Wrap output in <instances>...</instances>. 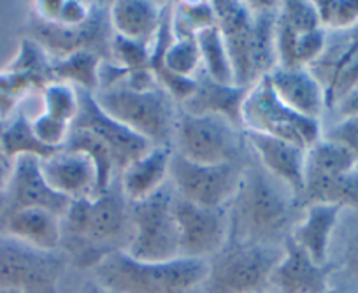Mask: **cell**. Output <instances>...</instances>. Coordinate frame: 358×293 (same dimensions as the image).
<instances>
[{"label":"cell","instance_id":"cell-11","mask_svg":"<svg viewBox=\"0 0 358 293\" xmlns=\"http://www.w3.org/2000/svg\"><path fill=\"white\" fill-rule=\"evenodd\" d=\"M179 258L211 260L229 244L230 218L225 209H209L176 197Z\"/></svg>","mask_w":358,"mask_h":293},{"label":"cell","instance_id":"cell-19","mask_svg":"<svg viewBox=\"0 0 358 293\" xmlns=\"http://www.w3.org/2000/svg\"><path fill=\"white\" fill-rule=\"evenodd\" d=\"M267 79L283 104L306 118L320 120L325 108V93L309 69L276 67Z\"/></svg>","mask_w":358,"mask_h":293},{"label":"cell","instance_id":"cell-18","mask_svg":"<svg viewBox=\"0 0 358 293\" xmlns=\"http://www.w3.org/2000/svg\"><path fill=\"white\" fill-rule=\"evenodd\" d=\"M195 92L181 104V111L195 116H220L243 130V104L250 86L222 85L204 71L195 76Z\"/></svg>","mask_w":358,"mask_h":293},{"label":"cell","instance_id":"cell-12","mask_svg":"<svg viewBox=\"0 0 358 293\" xmlns=\"http://www.w3.org/2000/svg\"><path fill=\"white\" fill-rule=\"evenodd\" d=\"M71 201L55 192L41 171V160L20 157L11 164V176L0 195V218L20 209H46L64 218Z\"/></svg>","mask_w":358,"mask_h":293},{"label":"cell","instance_id":"cell-33","mask_svg":"<svg viewBox=\"0 0 358 293\" xmlns=\"http://www.w3.org/2000/svg\"><path fill=\"white\" fill-rule=\"evenodd\" d=\"M323 30H353L358 27V0H318L315 2Z\"/></svg>","mask_w":358,"mask_h":293},{"label":"cell","instance_id":"cell-7","mask_svg":"<svg viewBox=\"0 0 358 293\" xmlns=\"http://www.w3.org/2000/svg\"><path fill=\"white\" fill-rule=\"evenodd\" d=\"M174 201L171 190L164 186L146 201L130 204L134 230L127 255L141 262H171L179 258Z\"/></svg>","mask_w":358,"mask_h":293},{"label":"cell","instance_id":"cell-2","mask_svg":"<svg viewBox=\"0 0 358 293\" xmlns=\"http://www.w3.org/2000/svg\"><path fill=\"white\" fill-rule=\"evenodd\" d=\"M281 183L258 167L244 169L236 197L230 202L232 243L276 246L285 243L304 215L295 195H285Z\"/></svg>","mask_w":358,"mask_h":293},{"label":"cell","instance_id":"cell-22","mask_svg":"<svg viewBox=\"0 0 358 293\" xmlns=\"http://www.w3.org/2000/svg\"><path fill=\"white\" fill-rule=\"evenodd\" d=\"M109 23L115 36L153 44L164 16V4L150 0H116L109 4Z\"/></svg>","mask_w":358,"mask_h":293},{"label":"cell","instance_id":"cell-35","mask_svg":"<svg viewBox=\"0 0 358 293\" xmlns=\"http://www.w3.org/2000/svg\"><path fill=\"white\" fill-rule=\"evenodd\" d=\"M71 123L58 120L55 116L43 113L32 120V130L36 134L37 139L50 150H64L65 143H67L69 136H71Z\"/></svg>","mask_w":358,"mask_h":293},{"label":"cell","instance_id":"cell-40","mask_svg":"<svg viewBox=\"0 0 358 293\" xmlns=\"http://www.w3.org/2000/svg\"><path fill=\"white\" fill-rule=\"evenodd\" d=\"M11 176V164H0V195L4 193Z\"/></svg>","mask_w":358,"mask_h":293},{"label":"cell","instance_id":"cell-41","mask_svg":"<svg viewBox=\"0 0 358 293\" xmlns=\"http://www.w3.org/2000/svg\"><path fill=\"white\" fill-rule=\"evenodd\" d=\"M4 127H6V122L4 120H0V164H9L8 158H6L4 155V150H2V132H4Z\"/></svg>","mask_w":358,"mask_h":293},{"label":"cell","instance_id":"cell-31","mask_svg":"<svg viewBox=\"0 0 358 293\" xmlns=\"http://www.w3.org/2000/svg\"><path fill=\"white\" fill-rule=\"evenodd\" d=\"M111 58H113V64L125 72V78L151 71L150 44L137 43V41H130V39H125V37H120L113 34Z\"/></svg>","mask_w":358,"mask_h":293},{"label":"cell","instance_id":"cell-4","mask_svg":"<svg viewBox=\"0 0 358 293\" xmlns=\"http://www.w3.org/2000/svg\"><path fill=\"white\" fill-rule=\"evenodd\" d=\"M97 104L111 118L143 137L151 146H171L174 143L178 115L174 99L160 86L136 90L120 81L94 93Z\"/></svg>","mask_w":358,"mask_h":293},{"label":"cell","instance_id":"cell-36","mask_svg":"<svg viewBox=\"0 0 358 293\" xmlns=\"http://www.w3.org/2000/svg\"><path fill=\"white\" fill-rule=\"evenodd\" d=\"M327 139L346 148L358 164V116H348L341 120L336 127L329 130Z\"/></svg>","mask_w":358,"mask_h":293},{"label":"cell","instance_id":"cell-24","mask_svg":"<svg viewBox=\"0 0 358 293\" xmlns=\"http://www.w3.org/2000/svg\"><path fill=\"white\" fill-rule=\"evenodd\" d=\"M297 201L302 208L327 204L341 209H358V167L334 178L309 179Z\"/></svg>","mask_w":358,"mask_h":293},{"label":"cell","instance_id":"cell-21","mask_svg":"<svg viewBox=\"0 0 358 293\" xmlns=\"http://www.w3.org/2000/svg\"><path fill=\"white\" fill-rule=\"evenodd\" d=\"M0 236L43 251L62 246V218L46 209H20L0 218Z\"/></svg>","mask_w":358,"mask_h":293},{"label":"cell","instance_id":"cell-25","mask_svg":"<svg viewBox=\"0 0 358 293\" xmlns=\"http://www.w3.org/2000/svg\"><path fill=\"white\" fill-rule=\"evenodd\" d=\"M102 58L94 51H76L64 58L53 60V81L67 83L81 92L97 93L101 86Z\"/></svg>","mask_w":358,"mask_h":293},{"label":"cell","instance_id":"cell-34","mask_svg":"<svg viewBox=\"0 0 358 293\" xmlns=\"http://www.w3.org/2000/svg\"><path fill=\"white\" fill-rule=\"evenodd\" d=\"M30 90H41L30 76L11 71V69L0 72V120L6 122L16 104Z\"/></svg>","mask_w":358,"mask_h":293},{"label":"cell","instance_id":"cell-38","mask_svg":"<svg viewBox=\"0 0 358 293\" xmlns=\"http://www.w3.org/2000/svg\"><path fill=\"white\" fill-rule=\"evenodd\" d=\"M336 109L343 118H348V116H358V86L344 97L343 101L336 106Z\"/></svg>","mask_w":358,"mask_h":293},{"label":"cell","instance_id":"cell-23","mask_svg":"<svg viewBox=\"0 0 358 293\" xmlns=\"http://www.w3.org/2000/svg\"><path fill=\"white\" fill-rule=\"evenodd\" d=\"M343 209L337 206H306L304 215L290 234V239L302 248L316 264H327L329 244Z\"/></svg>","mask_w":358,"mask_h":293},{"label":"cell","instance_id":"cell-8","mask_svg":"<svg viewBox=\"0 0 358 293\" xmlns=\"http://www.w3.org/2000/svg\"><path fill=\"white\" fill-rule=\"evenodd\" d=\"M60 251H43L0 236V293H60L67 267Z\"/></svg>","mask_w":358,"mask_h":293},{"label":"cell","instance_id":"cell-15","mask_svg":"<svg viewBox=\"0 0 358 293\" xmlns=\"http://www.w3.org/2000/svg\"><path fill=\"white\" fill-rule=\"evenodd\" d=\"M334 264H316L290 237L283 243V255L271 276L274 293H330Z\"/></svg>","mask_w":358,"mask_h":293},{"label":"cell","instance_id":"cell-32","mask_svg":"<svg viewBox=\"0 0 358 293\" xmlns=\"http://www.w3.org/2000/svg\"><path fill=\"white\" fill-rule=\"evenodd\" d=\"M44 113L64 120L67 123H74L79 113V90H76L67 83H51L43 90Z\"/></svg>","mask_w":358,"mask_h":293},{"label":"cell","instance_id":"cell-27","mask_svg":"<svg viewBox=\"0 0 358 293\" xmlns=\"http://www.w3.org/2000/svg\"><path fill=\"white\" fill-rule=\"evenodd\" d=\"M2 150L9 164L20 157H34L39 160L53 157L57 150H50L36 137L32 130V122L23 113L16 115L11 122H6L2 132Z\"/></svg>","mask_w":358,"mask_h":293},{"label":"cell","instance_id":"cell-42","mask_svg":"<svg viewBox=\"0 0 358 293\" xmlns=\"http://www.w3.org/2000/svg\"><path fill=\"white\" fill-rule=\"evenodd\" d=\"M348 37H350V39L353 41L355 44H358V27H355L353 30H350V34H348Z\"/></svg>","mask_w":358,"mask_h":293},{"label":"cell","instance_id":"cell-29","mask_svg":"<svg viewBox=\"0 0 358 293\" xmlns=\"http://www.w3.org/2000/svg\"><path fill=\"white\" fill-rule=\"evenodd\" d=\"M197 44L206 74L222 85H236L232 62H230L225 41H223L218 27H211L199 34Z\"/></svg>","mask_w":358,"mask_h":293},{"label":"cell","instance_id":"cell-13","mask_svg":"<svg viewBox=\"0 0 358 293\" xmlns=\"http://www.w3.org/2000/svg\"><path fill=\"white\" fill-rule=\"evenodd\" d=\"M71 129L85 130L92 134L97 141H101L115 158L116 169L123 171L129 164L143 157L148 150H151V144L144 141L143 137L130 132L127 127L116 122L115 118L108 115L95 101L94 93L81 92L79 90V113L74 120Z\"/></svg>","mask_w":358,"mask_h":293},{"label":"cell","instance_id":"cell-20","mask_svg":"<svg viewBox=\"0 0 358 293\" xmlns=\"http://www.w3.org/2000/svg\"><path fill=\"white\" fill-rule=\"evenodd\" d=\"M172 155L171 146H153L123 169L118 186L130 204L146 201L164 188Z\"/></svg>","mask_w":358,"mask_h":293},{"label":"cell","instance_id":"cell-37","mask_svg":"<svg viewBox=\"0 0 358 293\" xmlns=\"http://www.w3.org/2000/svg\"><path fill=\"white\" fill-rule=\"evenodd\" d=\"M344 265H346L348 274L355 281H358V236H355L348 244L346 255H344Z\"/></svg>","mask_w":358,"mask_h":293},{"label":"cell","instance_id":"cell-30","mask_svg":"<svg viewBox=\"0 0 358 293\" xmlns=\"http://www.w3.org/2000/svg\"><path fill=\"white\" fill-rule=\"evenodd\" d=\"M172 34L178 39H195L201 32L216 27L213 2H178L172 4Z\"/></svg>","mask_w":358,"mask_h":293},{"label":"cell","instance_id":"cell-26","mask_svg":"<svg viewBox=\"0 0 358 293\" xmlns=\"http://www.w3.org/2000/svg\"><path fill=\"white\" fill-rule=\"evenodd\" d=\"M358 164L353 155L341 144L322 137L306 151L304 183L309 179L334 178L357 169Z\"/></svg>","mask_w":358,"mask_h":293},{"label":"cell","instance_id":"cell-43","mask_svg":"<svg viewBox=\"0 0 358 293\" xmlns=\"http://www.w3.org/2000/svg\"><path fill=\"white\" fill-rule=\"evenodd\" d=\"M264 293H274V292H273V290H267V292H264Z\"/></svg>","mask_w":358,"mask_h":293},{"label":"cell","instance_id":"cell-9","mask_svg":"<svg viewBox=\"0 0 358 293\" xmlns=\"http://www.w3.org/2000/svg\"><path fill=\"white\" fill-rule=\"evenodd\" d=\"M176 153L202 165L234 164L243 151V134L220 116L179 113L174 132Z\"/></svg>","mask_w":358,"mask_h":293},{"label":"cell","instance_id":"cell-28","mask_svg":"<svg viewBox=\"0 0 358 293\" xmlns=\"http://www.w3.org/2000/svg\"><path fill=\"white\" fill-rule=\"evenodd\" d=\"M94 2L85 0H39L34 2V15L39 22L62 29H78L86 25L94 15Z\"/></svg>","mask_w":358,"mask_h":293},{"label":"cell","instance_id":"cell-1","mask_svg":"<svg viewBox=\"0 0 358 293\" xmlns=\"http://www.w3.org/2000/svg\"><path fill=\"white\" fill-rule=\"evenodd\" d=\"M130 202L113 185L97 197L74 201L62 218V250L81 269H95L109 255L127 251L132 239Z\"/></svg>","mask_w":358,"mask_h":293},{"label":"cell","instance_id":"cell-16","mask_svg":"<svg viewBox=\"0 0 358 293\" xmlns=\"http://www.w3.org/2000/svg\"><path fill=\"white\" fill-rule=\"evenodd\" d=\"M41 171L51 188L71 202L99 195V172L86 153L60 150L41 160Z\"/></svg>","mask_w":358,"mask_h":293},{"label":"cell","instance_id":"cell-39","mask_svg":"<svg viewBox=\"0 0 358 293\" xmlns=\"http://www.w3.org/2000/svg\"><path fill=\"white\" fill-rule=\"evenodd\" d=\"M78 293H111L106 288H102L97 281H86L83 283L81 288L78 290Z\"/></svg>","mask_w":358,"mask_h":293},{"label":"cell","instance_id":"cell-3","mask_svg":"<svg viewBox=\"0 0 358 293\" xmlns=\"http://www.w3.org/2000/svg\"><path fill=\"white\" fill-rule=\"evenodd\" d=\"M206 276L204 260L141 262L125 251L109 255L94 269V281L111 293H194L202 288Z\"/></svg>","mask_w":358,"mask_h":293},{"label":"cell","instance_id":"cell-44","mask_svg":"<svg viewBox=\"0 0 358 293\" xmlns=\"http://www.w3.org/2000/svg\"><path fill=\"white\" fill-rule=\"evenodd\" d=\"M2 293H18V292H2Z\"/></svg>","mask_w":358,"mask_h":293},{"label":"cell","instance_id":"cell-6","mask_svg":"<svg viewBox=\"0 0 358 293\" xmlns=\"http://www.w3.org/2000/svg\"><path fill=\"white\" fill-rule=\"evenodd\" d=\"M243 129L309 150L322 139L320 120L306 118L278 99L267 76L250 86L243 104Z\"/></svg>","mask_w":358,"mask_h":293},{"label":"cell","instance_id":"cell-46","mask_svg":"<svg viewBox=\"0 0 358 293\" xmlns=\"http://www.w3.org/2000/svg\"><path fill=\"white\" fill-rule=\"evenodd\" d=\"M330 293H332V292H330Z\"/></svg>","mask_w":358,"mask_h":293},{"label":"cell","instance_id":"cell-5","mask_svg":"<svg viewBox=\"0 0 358 293\" xmlns=\"http://www.w3.org/2000/svg\"><path fill=\"white\" fill-rule=\"evenodd\" d=\"M283 248L232 243L208 260L202 293H264L271 290V276Z\"/></svg>","mask_w":358,"mask_h":293},{"label":"cell","instance_id":"cell-14","mask_svg":"<svg viewBox=\"0 0 358 293\" xmlns=\"http://www.w3.org/2000/svg\"><path fill=\"white\" fill-rule=\"evenodd\" d=\"M216 27L222 32L234 69L237 86H253L260 81L255 71L253 57V15L248 2H213Z\"/></svg>","mask_w":358,"mask_h":293},{"label":"cell","instance_id":"cell-45","mask_svg":"<svg viewBox=\"0 0 358 293\" xmlns=\"http://www.w3.org/2000/svg\"><path fill=\"white\" fill-rule=\"evenodd\" d=\"M194 293H202V292H201V290H197V292H194Z\"/></svg>","mask_w":358,"mask_h":293},{"label":"cell","instance_id":"cell-17","mask_svg":"<svg viewBox=\"0 0 358 293\" xmlns=\"http://www.w3.org/2000/svg\"><path fill=\"white\" fill-rule=\"evenodd\" d=\"M246 141L257 153L262 167L268 176L290 190L295 197H301L304 190L306 151L288 141L268 137L264 134L246 132Z\"/></svg>","mask_w":358,"mask_h":293},{"label":"cell","instance_id":"cell-10","mask_svg":"<svg viewBox=\"0 0 358 293\" xmlns=\"http://www.w3.org/2000/svg\"><path fill=\"white\" fill-rule=\"evenodd\" d=\"M239 162L222 165H202L172 155L169 178L179 199L209 209H225L234 201L243 179Z\"/></svg>","mask_w":358,"mask_h":293}]
</instances>
